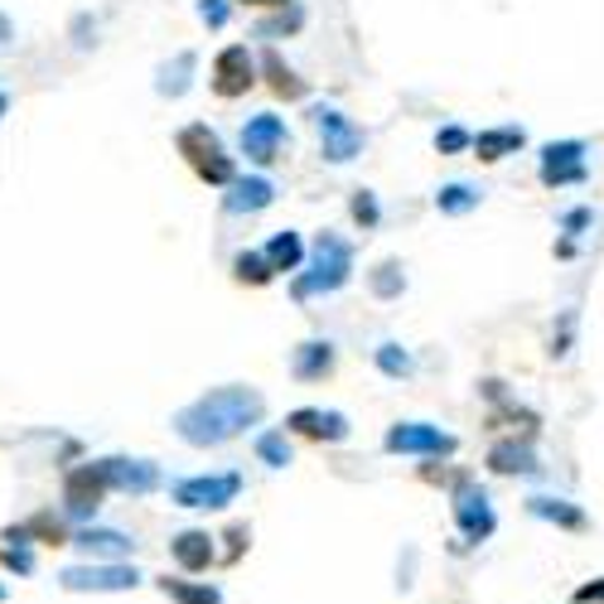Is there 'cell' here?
Instances as JSON below:
<instances>
[{
  "instance_id": "32",
  "label": "cell",
  "mask_w": 604,
  "mask_h": 604,
  "mask_svg": "<svg viewBox=\"0 0 604 604\" xmlns=\"http://www.w3.org/2000/svg\"><path fill=\"white\" fill-rule=\"evenodd\" d=\"M377 367H383L387 377H407L411 373V353L401 349V343H377Z\"/></svg>"
},
{
  "instance_id": "39",
  "label": "cell",
  "mask_w": 604,
  "mask_h": 604,
  "mask_svg": "<svg viewBox=\"0 0 604 604\" xmlns=\"http://www.w3.org/2000/svg\"><path fill=\"white\" fill-rule=\"evenodd\" d=\"M590 600L604 604V580H595V585H585V590H580V604H590Z\"/></svg>"
},
{
  "instance_id": "37",
  "label": "cell",
  "mask_w": 604,
  "mask_h": 604,
  "mask_svg": "<svg viewBox=\"0 0 604 604\" xmlns=\"http://www.w3.org/2000/svg\"><path fill=\"white\" fill-rule=\"evenodd\" d=\"M590 218H595L590 208H570V214H561V228H566V232H585Z\"/></svg>"
},
{
  "instance_id": "5",
  "label": "cell",
  "mask_w": 604,
  "mask_h": 604,
  "mask_svg": "<svg viewBox=\"0 0 604 604\" xmlns=\"http://www.w3.org/2000/svg\"><path fill=\"white\" fill-rule=\"evenodd\" d=\"M310 117H315V126H319V145H324V160L329 165H349L353 155L367 145L363 126H353L339 107H315Z\"/></svg>"
},
{
  "instance_id": "10",
  "label": "cell",
  "mask_w": 604,
  "mask_h": 604,
  "mask_svg": "<svg viewBox=\"0 0 604 604\" xmlns=\"http://www.w3.org/2000/svg\"><path fill=\"white\" fill-rule=\"evenodd\" d=\"M276 204V184L266 174H238L222 194V208L228 214H262V208Z\"/></svg>"
},
{
  "instance_id": "33",
  "label": "cell",
  "mask_w": 604,
  "mask_h": 604,
  "mask_svg": "<svg viewBox=\"0 0 604 604\" xmlns=\"http://www.w3.org/2000/svg\"><path fill=\"white\" fill-rule=\"evenodd\" d=\"M585 165H542V184L546 189H566V184H585Z\"/></svg>"
},
{
  "instance_id": "35",
  "label": "cell",
  "mask_w": 604,
  "mask_h": 604,
  "mask_svg": "<svg viewBox=\"0 0 604 604\" xmlns=\"http://www.w3.org/2000/svg\"><path fill=\"white\" fill-rule=\"evenodd\" d=\"M25 532H35V536H44V542H53V546H63V518H53V512H39V518H29Z\"/></svg>"
},
{
  "instance_id": "2",
  "label": "cell",
  "mask_w": 604,
  "mask_h": 604,
  "mask_svg": "<svg viewBox=\"0 0 604 604\" xmlns=\"http://www.w3.org/2000/svg\"><path fill=\"white\" fill-rule=\"evenodd\" d=\"M349 276H353V242L339 238V232H319L315 247H310V262L290 276V295L305 305V300H315V295L343 290Z\"/></svg>"
},
{
  "instance_id": "9",
  "label": "cell",
  "mask_w": 604,
  "mask_h": 604,
  "mask_svg": "<svg viewBox=\"0 0 604 604\" xmlns=\"http://www.w3.org/2000/svg\"><path fill=\"white\" fill-rule=\"evenodd\" d=\"M256 83V63L247 53V44H228L214 59V93L218 97H242Z\"/></svg>"
},
{
  "instance_id": "27",
  "label": "cell",
  "mask_w": 604,
  "mask_h": 604,
  "mask_svg": "<svg viewBox=\"0 0 604 604\" xmlns=\"http://www.w3.org/2000/svg\"><path fill=\"white\" fill-rule=\"evenodd\" d=\"M300 25H305V10H300L295 0H290V5H286L276 20H262V25H256V39H281V35H295Z\"/></svg>"
},
{
  "instance_id": "23",
  "label": "cell",
  "mask_w": 604,
  "mask_h": 604,
  "mask_svg": "<svg viewBox=\"0 0 604 604\" xmlns=\"http://www.w3.org/2000/svg\"><path fill=\"white\" fill-rule=\"evenodd\" d=\"M528 508L536 512V518L561 522V528H570V532H580V528H585V512H580V508H570L566 498H528Z\"/></svg>"
},
{
  "instance_id": "25",
  "label": "cell",
  "mask_w": 604,
  "mask_h": 604,
  "mask_svg": "<svg viewBox=\"0 0 604 604\" xmlns=\"http://www.w3.org/2000/svg\"><path fill=\"white\" fill-rule=\"evenodd\" d=\"M232 276H238L242 286H266L276 271H271V262H266L262 252H238V256H232Z\"/></svg>"
},
{
  "instance_id": "28",
  "label": "cell",
  "mask_w": 604,
  "mask_h": 604,
  "mask_svg": "<svg viewBox=\"0 0 604 604\" xmlns=\"http://www.w3.org/2000/svg\"><path fill=\"white\" fill-rule=\"evenodd\" d=\"M256 455H262L271 469H286L290 464V440H286V431H262L256 435Z\"/></svg>"
},
{
  "instance_id": "20",
  "label": "cell",
  "mask_w": 604,
  "mask_h": 604,
  "mask_svg": "<svg viewBox=\"0 0 604 604\" xmlns=\"http://www.w3.org/2000/svg\"><path fill=\"white\" fill-rule=\"evenodd\" d=\"M488 469H498V474H536L542 464L532 460L528 445H518V440H498L494 450H488Z\"/></svg>"
},
{
  "instance_id": "12",
  "label": "cell",
  "mask_w": 604,
  "mask_h": 604,
  "mask_svg": "<svg viewBox=\"0 0 604 604\" xmlns=\"http://www.w3.org/2000/svg\"><path fill=\"white\" fill-rule=\"evenodd\" d=\"M136 580L141 576L131 566H73V570H63V590H131Z\"/></svg>"
},
{
  "instance_id": "22",
  "label": "cell",
  "mask_w": 604,
  "mask_h": 604,
  "mask_svg": "<svg viewBox=\"0 0 604 604\" xmlns=\"http://www.w3.org/2000/svg\"><path fill=\"white\" fill-rule=\"evenodd\" d=\"M262 69H266V83H271V93H276V97H305V83H300V77L286 69L281 53L266 49V53H262Z\"/></svg>"
},
{
  "instance_id": "41",
  "label": "cell",
  "mask_w": 604,
  "mask_h": 604,
  "mask_svg": "<svg viewBox=\"0 0 604 604\" xmlns=\"http://www.w3.org/2000/svg\"><path fill=\"white\" fill-rule=\"evenodd\" d=\"M5 39H10V20L0 15V44H5Z\"/></svg>"
},
{
  "instance_id": "26",
  "label": "cell",
  "mask_w": 604,
  "mask_h": 604,
  "mask_svg": "<svg viewBox=\"0 0 604 604\" xmlns=\"http://www.w3.org/2000/svg\"><path fill=\"white\" fill-rule=\"evenodd\" d=\"M367 286H373L377 300H397L401 290H407V276H401V262H383L373 276H367Z\"/></svg>"
},
{
  "instance_id": "40",
  "label": "cell",
  "mask_w": 604,
  "mask_h": 604,
  "mask_svg": "<svg viewBox=\"0 0 604 604\" xmlns=\"http://www.w3.org/2000/svg\"><path fill=\"white\" fill-rule=\"evenodd\" d=\"M242 5H256V10H286L290 0H242Z\"/></svg>"
},
{
  "instance_id": "13",
  "label": "cell",
  "mask_w": 604,
  "mask_h": 604,
  "mask_svg": "<svg viewBox=\"0 0 604 604\" xmlns=\"http://www.w3.org/2000/svg\"><path fill=\"white\" fill-rule=\"evenodd\" d=\"M286 426L310 435V440H343V435H349V416H343V411L300 407V411H290V416H286Z\"/></svg>"
},
{
  "instance_id": "15",
  "label": "cell",
  "mask_w": 604,
  "mask_h": 604,
  "mask_svg": "<svg viewBox=\"0 0 604 604\" xmlns=\"http://www.w3.org/2000/svg\"><path fill=\"white\" fill-rule=\"evenodd\" d=\"M522 145H528V131L522 126H494V131H479V136H469V150L479 155V160H503V155H518Z\"/></svg>"
},
{
  "instance_id": "4",
  "label": "cell",
  "mask_w": 604,
  "mask_h": 604,
  "mask_svg": "<svg viewBox=\"0 0 604 604\" xmlns=\"http://www.w3.org/2000/svg\"><path fill=\"white\" fill-rule=\"evenodd\" d=\"M238 141H242V155H247L252 165H276L281 160V150L290 145V131H286V121L276 117V111H256V117L242 121V131H238Z\"/></svg>"
},
{
  "instance_id": "3",
  "label": "cell",
  "mask_w": 604,
  "mask_h": 604,
  "mask_svg": "<svg viewBox=\"0 0 604 604\" xmlns=\"http://www.w3.org/2000/svg\"><path fill=\"white\" fill-rule=\"evenodd\" d=\"M174 145H179V155L194 165V174L208 179V184H222V189H228L232 179H238V165H232V155L222 150L218 131L208 126V121H194V126H184Z\"/></svg>"
},
{
  "instance_id": "29",
  "label": "cell",
  "mask_w": 604,
  "mask_h": 604,
  "mask_svg": "<svg viewBox=\"0 0 604 604\" xmlns=\"http://www.w3.org/2000/svg\"><path fill=\"white\" fill-rule=\"evenodd\" d=\"M160 590H165L170 600H179V604H218V590H214V585H184V580H170V576H165Z\"/></svg>"
},
{
  "instance_id": "34",
  "label": "cell",
  "mask_w": 604,
  "mask_h": 604,
  "mask_svg": "<svg viewBox=\"0 0 604 604\" xmlns=\"http://www.w3.org/2000/svg\"><path fill=\"white\" fill-rule=\"evenodd\" d=\"M198 20H204L208 29H222L232 20V0H198Z\"/></svg>"
},
{
  "instance_id": "42",
  "label": "cell",
  "mask_w": 604,
  "mask_h": 604,
  "mask_svg": "<svg viewBox=\"0 0 604 604\" xmlns=\"http://www.w3.org/2000/svg\"><path fill=\"white\" fill-rule=\"evenodd\" d=\"M5 107H10V97H5V93H0V117H5Z\"/></svg>"
},
{
  "instance_id": "24",
  "label": "cell",
  "mask_w": 604,
  "mask_h": 604,
  "mask_svg": "<svg viewBox=\"0 0 604 604\" xmlns=\"http://www.w3.org/2000/svg\"><path fill=\"white\" fill-rule=\"evenodd\" d=\"M73 546H83L87 556H126V552H131V542H126L121 532H93V528L77 532Z\"/></svg>"
},
{
  "instance_id": "31",
  "label": "cell",
  "mask_w": 604,
  "mask_h": 604,
  "mask_svg": "<svg viewBox=\"0 0 604 604\" xmlns=\"http://www.w3.org/2000/svg\"><path fill=\"white\" fill-rule=\"evenodd\" d=\"M542 165H585V141H552V145H542Z\"/></svg>"
},
{
  "instance_id": "19",
  "label": "cell",
  "mask_w": 604,
  "mask_h": 604,
  "mask_svg": "<svg viewBox=\"0 0 604 604\" xmlns=\"http://www.w3.org/2000/svg\"><path fill=\"white\" fill-rule=\"evenodd\" d=\"M479 204H484V189L464 184V179H455V184H445L440 194H435V208H440L445 218H464V214H474Z\"/></svg>"
},
{
  "instance_id": "11",
  "label": "cell",
  "mask_w": 604,
  "mask_h": 604,
  "mask_svg": "<svg viewBox=\"0 0 604 604\" xmlns=\"http://www.w3.org/2000/svg\"><path fill=\"white\" fill-rule=\"evenodd\" d=\"M455 518H460V528L469 542H484L488 532H494V508H488V494L474 484H464L460 494H455Z\"/></svg>"
},
{
  "instance_id": "7",
  "label": "cell",
  "mask_w": 604,
  "mask_h": 604,
  "mask_svg": "<svg viewBox=\"0 0 604 604\" xmlns=\"http://www.w3.org/2000/svg\"><path fill=\"white\" fill-rule=\"evenodd\" d=\"M455 435L440 426H426V421H401V426L387 431V450L391 455H455Z\"/></svg>"
},
{
  "instance_id": "43",
  "label": "cell",
  "mask_w": 604,
  "mask_h": 604,
  "mask_svg": "<svg viewBox=\"0 0 604 604\" xmlns=\"http://www.w3.org/2000/svg\"><path fill=\"white\" fill-rule=\"evenodd\" d=\"M0 595H5V590H0Z\"/></svg>"
},
{
  "instance_id": "6",
  "label": "cell",
  "mask_w": 604,
  "mask_h": 604,
  "mask_svg": "<svg viewBox=\"0 0 604 604\" xmlns=\"http://www.w3.org/2000/svg\"><path fill=\"white\" fill-rule=\"evenodd\" d=\"M179 508H228L242 494V474H198V479H179L170 488Z\"/></svg>"
},
{
  "instance_id": "30",
  "label": "cell",
  "mask_w": 604,
  "mask_h": 604,
  "mask_svg": "<svg viewBox=\"0 0 604 604\" xmlns=\"http://www.w3.org/2000/svg\"><path fill=\"white\" fill-rule=\"evenodd\" d=\"M353 222H358V228H367V232H373L377 228V222H383V208H377V194H373V189H353Z\"/></svg>"
},
{
  "instance_id": "38",
  "label": "cell",
  "mask_w": 604,
  "mask_h": 604,
  "mask_svg": "<svg viewBox=\"0 0 604 604\" xmlns=\"http://www.w3.org/2000/svg\"><path fill=\"white\" fill-rule=\"evenodd\" d=\"M5 566H15V570H29L35 561H29V552H25V546H20V552H5Z\"/></svg>"
},
{
  "instance_id": "17",
  "label": "cell",
  "mask_w": 604,
  "mask_h": 604,
  "mask_svg": "<svg viewBox=\"0 0 604 604\" xmlns=\"http://www.w3.org/2000/svg\"><path fill=\"white\" fill-rule=\"evenodd\" d=\"M266 262H271V271H286V276H295L300 266H305V242H300V232H276L271 242H266Z\"/></svg>"
},
{
  "instance_id": "1",
  "label": "cell",
  "mask_w": 604,
  "mask_h": 604,
  "mask_svg": "<svg viewBox=\"0 0 604 604\" xmlns=\"http://www.w3.org/2000/svg\"><path fill=\"white\" fill-rule=\"evenodd\" d=\"M262 416H266L262 391L218 387V391H208V397L189 401V407L174 416V431L184 435L189 445H222V440H232V435L262 426Z\"/></svg>"
},
{
  "instance_id": "21",
  "label": "cell",
  "mask_w": 604,
  "mask_h": 604,
  "mask_svg": "<svg viewBox=\"0 0 604 604\" xmlns=\"http://www.w3.org/2000/svg\"><path fill=\"white\" fill-rule=\"evenodd\" d=\"M198 69L194 53H174V63H165L160 69V83H155V93L160 97H184L189 93V73Z\"/></svg>"
},
{
  "instance_id": "16",
  "label": "cell",
  "mask_w": 604,
  "mask_h": 604,
  "mask_svg": "<svg viewBox=\"0 0 604 604\" xmlns=\"http://www.w3.org/2000/svg\"><path fill=\"white\" fill-rule=\"evenodd\" d=\"M290 373H295L300 383H319V377H329L334 373V343L329 339L300 343L295 358H290Z\"/></svg>"
},
{
  "instance_id": "14",
  "label": "cell",
  "mask_w": 604,
  "mask_h": 604,
  "mask_svg": "<svg viewBox=\"0 0 604 604\" xmlns=\"http://www.w3.org/2000/svg\"><path fill=\"white\" fill-rule=\"evenodd\" d=\"M102 469H107V484L121 488V494H150V488H160V469L145 460H102Z\"/></svg>"
},
{
  "instance_id": "8",
  "label": "cell",
  "mask_w": 604,
  "mask_h": 604,
  "mask_svg": "<svg viewBox=\"0 0 604 604\" xmlns=\"http://www.w3.org/2000/svg\"><path fill=\"white\" fill-rule=\"evenodd\" d=\"M107 469L102 464H77L69 479H63V508L73 512V518H93L97 508H102L107 498Z\"/></svg>"
},
{
  "instance_id": "18",
  "label": "cell",
  "mask_w": 604,
  "mask_h": 604,
  "mask_svg": "<svg viewBox=\"0 0 604 604\" xmlns=\"http://www.w3.org/2000/svg\"><path fill=\"white\" fill-rule=\"evenodd\" d=\"M170 546H174V561L184 570H208V566H214V536H208V532H179Z\"/></svg>"
},
{
  "instance_id": "36",
  "label": "cell",
  "mask_w": 604,
  "mask_h": 604,
  "mask_svg": "<svg viewBox=\"0 0 604 604\" xmlns=\"http://www.w3.org/2000/svg\"><path fill=\"white\" fill-rule=\"evenodd\" d=\"M435 150H440V155H460V150H469V131H464V126L435 131Z\"/></svg>"
}]
</instances>
